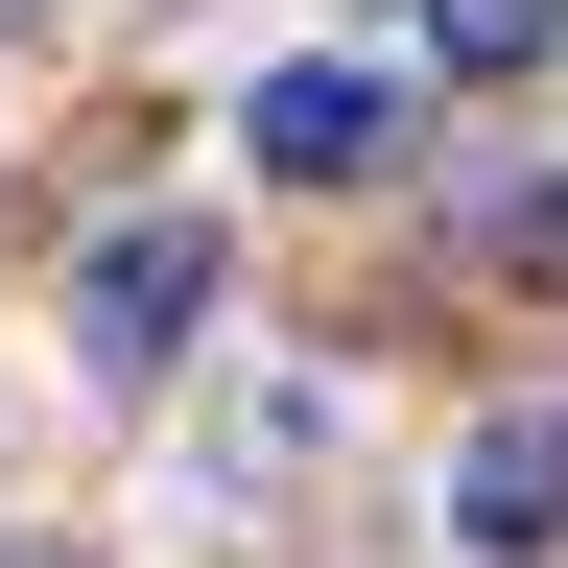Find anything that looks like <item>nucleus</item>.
<instances>
[{
	"mask_svg": "<svg viewBox=\"0 0 568 568\" xmlns=\"http://www.w3.org/2000/svg\"><path fill=\"white\" fill-rule=\"evenodd\" d=\"M261 166H308V190H355V166H403V71H355V48H308V71H261Z\"/></svg>",
	"mask_w": 568,
	"mask_h": 568,
	"instance_id": "7ed1b4c3",
	"label": "nucleus"
},
{
	"mask_svg": "<svg viewBox=\"0 0 568 568\" xmlns=\"http://www.w3.org/2000/svg\"><path fill=\"white\" fill-rule=\"evenodd\" d=\"M0 568H48V545H0Z\"/></svg>",
	"mask_w": 568,
	"mask_h": 568,
	"instance_id": "423d86ee",
	"label": "nucleus"
},
{
	"mask_svg": "<svg viewBox=\"0 0 568 568\" xmlns=\"http://www.w3.org/2000/svg\"><path fill=\"white\" fill-rule=\"evenodd\" d=\"M568 0H426V71H545Z\"/></svg>",
	"mask_w": 568,
	"mask_h": 568,
	"instance_id": "20e7f679",
	"label": "nucleus"
},
{
	"mask_svg": "<svg viewBox=\"0 0 568 568\" xmlns=\"http://www.w3.org/2000/svg\"><path fill=\"white\" fill-rule=\"evenodd\" d=\"M450 545L474 568H545L568 545V403H497L474 450H450Z\"/></svg>",
	"mask_w": 568,
	"mask_h": 568,
	"instance_id": "f03ea898",
	"label": "nucleus"
},
{
	"mask_svg": "<svg viewBox=\"0 0 568 568\" xmlns=\"http://www.w3.org/2000/svg\"><path fill=\"white\" fill-rule=\"evenodd\" d=\"M497 261H521V284H568V166H545V190H497Z\"/></svg>",
	"mask_w": 568,
	"mask_h": 568,
	"instance_id": "39448f33",
	"label": "nucleus"
},
{
	"mask_svg": "<svg viewBox=\"0 0 568 568\" xmlns=\"http://www.w3.org/2000/svg\"><path fill=\"white\" fill-rule=\"evenodd\" d=\"M71 332H95L119 379H166V355L213 332V237H190V213H119V237L71 261Z\"/></svg>",
	"mask_w": 568,
	"mask_h": 568,
	"instance_id": "f257e3e1",
	"label": "nucleus"
}]
</instances>
